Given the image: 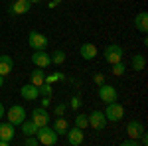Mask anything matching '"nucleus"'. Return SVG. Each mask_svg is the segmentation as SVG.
<instances>
[{
	"instance_id": "dca6fc26",
	"label": "nucleus",
	"mask_w": 148,
	"mask_h": 146,
	"mask_svg": "<svg viewBox=\"0 0 148 146\" xmlns=\"http://www.w3.org/2000/svg\"><path fill=\"white\" fill-rule=\"evenodd\" d=\"M134 28H136L138 32H142V34L148 32V14L146 12H138L136 14V18H134Z\"/></svg>"
},
{
	"instance_id": "412c9836",
	"label": "nucleus",
	"mask_w": 148,
	"mask_h": 146,
	"mask_svg": "<svg viewBox=\"0 0 148 146\" xmlns=\"http://www.w3.org/2000/svg\"><path fill=\"white\" fill-rule=\"evenodd\" d=\"M20 126H22L24 136H32V134H36V132H38V128H40V126H38V124H36L32 119H30V121H24Z\"/></svg>"
},
{
	"instance_id": "a878e982",
	"label": "nucleus",
	"mask_w": 148,
	"mask_h": 146,
	"mask_svg": "<svg viewBox=\"0 0 148 146\" xmlns=\"http://www.w3.org/2000/svg\"><path fill=\"white\" fill-rule=\"evenodd\" d=\"M38 89H40V95H47V97H49V95H51V83H46V81H44Z\"/></svg>"
},
{
	"instance_id": "1a4fd4ad",
	"label": "nucleus",
	"mask_w": 148,
	"mask_h": 146,
	"mask_svg": "<svg viewBox=\"0 0 148 146\" xmlns=\"http://www.w3.org/2000/svg\"><path fill=\"white\" fill-rule=\"evenodd\" d=\"M32 63H34L36 67H42V69H47L51 65V57L47 53L46 49H38L32 53Z\"/></svg>"
},
{
	"instance_id": "bb28decb",
	"label": "nucleus",
	"mask_w": 148,
	"mask_h": 146,
	"mask_svg": "<svg viewBox=\"0 0 148 146\" xmlns=\"http://www.w3.org/2000/svg\"><path fill=\"white\" fill-rule=\"evenodd\" d=\"M24 144H26V146H38L40 142H38L36 134H32V136H24Z\"/></svg>"
},
{
	"instance_id": "f3484780",
	"label": "nucleus",
	"mask_w": 148,
	"mask_h": 146,
	"mask_svg": "<svg viewBox=\"0 0 148 146\" xmlns=\"http://www.w3.org/2000/svg\"><path fill=\"white\" fill-rule=\"evenodd\" d=\"M14 124L10 123H0V140H10L12 142V138H14Z\"/></svg>"
},
{
	"instance_id": "6e6552de",
	"label": "nucleus",
	"mask_w": 148,
	"mask_h": 146,
	"mask_svg": "<svg viewBox=\"0 0 148 146\" xmlns=\"http://www.w3.org/2000/svg\"><path fill=\"white\" fill-rule=\"evenodd\" d=\"M65 136H67V144L69 146H79L83 144V140H85V134H83V128H79V126H69L67 132H65Z\"/></svg>"
},
{
	"instance_id": "473e14b6",
	"label": "nucleus",
	"mask_w": 148,
	"mask_h": 146,
	"mask_svg": "<svg viewBox=\"0 0 148 146\" xmlns=\"http://www.w3.org/2000/svg\"><path fill=\"white\" fill-rule=\"evenodd\" d=\"M10 144V140H0V146H8Z\"/></svg>"
},
{
	"instance_id": "7c9ffc66",
	"label": "nucleus",
	"mask_w": 148,
	"mask_h": 146,
	"mask_svg": "<svg viewBox=\"0 0 148 146\" xmlns=\"http://www.w3.org/2000/svg\"><path fill=\"white\" fill-rule=\"evenodd\" d=\"M95 81H97L99 85H101V83H105V79H103V75H101V73H97V75H95Z\"/></svg>"
},
{
	"instance_id": "0eeeda50",
	"label": "nucleus",
	"mask_w": 148,
	"mask_h": 146,
	"mask_svg": "<svg viewBox=\"0 0 148 146\" xmlns=\"http://www.w3.org/2000/svg\"><path fill=\"white\" fill-rule=\"evenodd\" d=\"M87 121H89V126L95 128V130H103L105 126H107V117H105V112L103 111H93L87 114Z\"/></svg>"
},
{
	"instance_id": "9d476101",
	"label": "nucleus",
	"mask_w": 148,
	"mask_h": 146,
	"mask_svg": "<svg viewBox=\"0 0 148 146\" xmlns=\"http://www.w3.org/2000/svg\"><path fill=\"white\" fill-rule=\"evenodd\" d=\"M30 8H32V2L30 0H14L10 4V8H8V14H12V16L26 14V12H30Z\"/></svg>"
},
{
	"instance_id": "393cba45",
	"label": "nucleus",
	"mask_w": 148,
	"mask_h": 146,
	"mask_svg": "<svg viewBox=\"0 0 148 146\" xmlns=\"http://www.w3.org/2000/svg\"><path fill=\"white\" fill-rule=\"evenodd\" d=\"M65 111H67V105H65V103H57L56 107H53L56 117H63V114H65Z\"/></svg>"
},
{
	"instance_id": "cd10ccee",
	"label": "nucleus",
	"mask_w": 148,
	"mask_h": 146,
	"mask_svg": "<svg viewBox=\"0 0 148 146\" xmlns=\"http://www.w3.org/2000/svg\"><path fill=\"white\" fill-rule=\"evenodd\" d=\"M69 107H71L73 111H77V109L81 107V99H79V97H73V99L69 101Z\"/></svg>"
},
{
	"instance_id": "39448f33",
	"label": "nucleus",
	"mask_w": 148,
	"mask_h": 146,
	"mask_svg": "<svg viewBox=\"0 0 148 146\" xmlns=\"http://www.w3.org/2000/svg\"><path fill=\"white\" fill-rule=\"evenodd\" d=\"M123 56H125V49H123L119 44H109L107 47H105V61L111 63V65L123 61Z\"/></svg>"
},
{
	"instance_id": "2f4dec72",
	"label": "nucleus",
	"mask_w": 148,
	"mask_h": 146,
	"mask_svg": "<svg viewBox=\"0 0 148 146\" xmlns=\"http://www.w3.org/2000/svg\"><path fill=\"white\" fill-rule=\"evenodd\" d=\"M4 112H6V111H4V105H2V103H0V119H2V117H4Z\"/></svg>"
},
{
	"instance_id": "6ab92c4d",
	"label": "nucleus",
	"mask_w": 148,
	"mask_h": 146,
	"mask_svg": "<svg viewBox=\"0 0 148 146\" xmlns=\"http://www.w3.org/2000/svg\"><path fill=\"white\" fill-rule=\"evenodd\" d=\"M44 81H46V73H44V69H42V67H36L34 71L30 73V83H34L36 87H40Z\"/></svg>"
},
{
	"instance_id": "f03ea898",
	"label": "nucleus",
	"mask_w": 148,
	"mask_h": 146,
	"mask_svg": "<svg viewBox=\"0 0 148 146\" xmlns=\"http://www.w3.org/2000/svg\"><path fill=\"white\" fill-rule=\"evenodd\" d=\"M105 117H107L109 123H119V121H123V117H125V107H123L121 103H116V101L107 103Z\"/></svg>"
},
{
	"instance_id": "4468645a",
	"label": "nucleus",
	"mask_w": 148,
	"mask_h": 146,
	"mask_svg": "<svg viewBox=\"0 0 148 146\" xmlns=\"http://www.w3.org/2000/svg\"><path fill=\"white\" fill-rule=\"evenodd\" d=\"M32 121H34L38 126H44V124H49V114L44 107H38L32 111Z\"/></svg>"
},
{
	"instance_id": "2eb2a0df",
	"label": "nucleus",
	"mask_w": 148,
	"mask_h": 146,
	"mask_svg": "<svg viewBox=\"0 0 148 146\" xmlns=\"http://www.w3.org/2000/svg\"><path fill=\"white\" fill-rule=\"evenodd\" d=\"M12 69H14V59H12L10 56H6V53H2V56H0V75H2V77L10 75Z\"/></svg>"
},
{
	"instance_id": "f704fd0d",
	"label": "nucleus",
	"mask_w": 148,
	"mask_h": 146,
	"mask_svg": "<svg viewBox=\"0 0 148 146\" xmlns=\"http://www.w3.org/2000/svg\"><path fill=\"white\" fill-rule=\"evenodd\" d=\"M30 2H32V4H38V2H42V0H30Z\"/></svg>"
},
{
	"instance_id": "c85d7f7f",
	"label": "nucleus",
	"mask_w": 148,
	"mask_h": 146,
	"mask_svg": "<svg viewBox=\"0 0 148 146\" xmlns=\"http://www.w3.org/2000/svg\"><path fill=\"white\" fill-rule=\"evenodd\" d=\"M121 144L123 146H138V138H128V140H123Z\"/></svg>"
},
{
	"instance_id": "f8f14e48",
	"label": "nucleus",
	"mask_w": 148,
	"mask_h": 146,
	"mask_svg": "<svg viewBox=\"0 0 148 146\" xmlns=\"http://www.w3.org/2000/svg\"><path fill=\"white\" fill-rule=\"evenodd\" d=\"M142 132H144V124H142V121H138V119L128 121V124H126V134L130 136V138H138Z\"/></svg>"
},
{
	"instance_id": "4be33fe9",
	"label": "nucleus",
	"mask_w": 148,
	"mask_h": 146,
	"mask_svg": "<svg viewBox=\"0 0 148 146\" xmlns=\"http://www.w3.org/2000/svg\"><path fill=\"white\" fill-rule=\"evenodd\" d=\"M49 57H51V63H53V65H61V63L67 59V53H65L63 49H56L53 53H49Z\"/></svg>"
},
{
	"instance_id": "423d86ee",
	"label": "nucleus",
	"mask_w": 148,
	"mask_h": 146,
	"mask_svg": "<svg viewBox=\"0 0 148 146\" xmlns=\"http://www.w3.org/2000/svg\"><path fill=\"white\" fill-rule=\"evenodd\" d=\"M97 95H99V99H101L105 105H107V103H113V101H119V91L114 89L113 85H107V83H101V85H99Z\"/></svg>"
},
{
	"instance_id": "72a5a7b5",
	"label": "nucleus",
	"mask_w": 148,
	"mask_h": 146,
	"mask_svg": "<svg viewBox=\"0 0 148 146\" xmlns=\"http://www.w3.org/2000/svg\"><path fill=\"white\" fill-rule=\"evenodd\" d=\"M2 85H4V77L0 75V89H2Z\"/></svg>"
},
{
	"instance_id": "9b49d317",
	"label": "nucleus",
	"mask_w": 148,
	"mask_h": 146,
	"mask_svg": "<svg viewBox=\"0 0 148 146\" xmlns=\"http://www.w3.org/2000/svg\"><path fill=\"white\" fill-rule=\"evenodd\" d=\"M20 95H22L24 101H36V99H40V89L36 87L34 83H28V85H22Z\"/></svg>"
},
{
	"instance_id": "7ed1b4c3",
	"label": "nucleus",
	"mask_w": 148,
	"mask_h": 146,
	"mask_svg": "<svg viewBox=\"0 0 148 146\" xmlns=\"http://www.w3.org/2000/svg\"><path fill=\"white\" fill-rule=\"evenodd\" d=\"M28 45L38 51V49H47V45H49V40H47V36H44L42 32H36L32 30L30 34H28Z\"/></svg>"
},
{
	"instance_id": "a211bd4d",
	"label": "nucleus",
	"mask_w": 148,
	"mask_h": 146,
	"mask_svg": "<svg viewBox=\"0 0 148 146\" xmlns=\"http://www.w3.org/2000/svg\"><path fill=\"white\" fill-rule=\"evenodd\" d=\"M51 128L57 132V136H61V134H65V132H67L69 123L63 119V117H56V121H53V126H51Z\"/></svg>"
},
{
	"instance_id": "f257e3e1",
	"label": "nucleus",
	"mask_w": 148,
	"mask_h": 146,
	"mask_svg": "<svg viewBox=\"0 0 148 146\" xmlns=\"http://www.w3.org/2000/svg\"><path fill=\"white\" fill-rule=\"evenodd\" d=\"M36 138H38V142L40 144H46V146H56L57 144V132L51 128V126H47V124H44V126H40L38 128V132H36Z\"/></svg>"
},
{
	"instance_id": "c756f323",
	"label": "nucleus",
	"mask_w": 148,
	"mask_h": 146,
	"mask_svg": "<svg viewBox=\"0 0 148 146\" xmlns=\"http://www.w3.org/2000/svg\"><path fill=\"white\" fill-rule=\"evenodd\" d=\"M49 103H51V99H49L47 95H44V99H42V107H44V109H47V107H49Z\"/></svg>"
},
{
	"instance_id": "aec40b11",
	"label": "nucleus",
	"mask_w": 148,
	"mask_h": 146,
	"mask_svg": "<svg viewBox=\"0 0 148 146\" xmlns=\"http://www.w3.org/2000/svg\"><path fill=\"white\" fill-rule=\"evenodd\" d=\"M130 65L134 71H142V69L146 67V57L142 56V53H134L132 59H130Z\"/></svg>"
},
{
	"instance_id": "b1692460",
	"label": "nucleus",
	"mask_w": 148,
	"mask_h": 146,
	"mask_svg": "<svg viewBox=\"0 0 148 146\" xmlns=\"http://www.w3.org/2000/svg\"><path fill=\"white\" fill-rule=\"evenodd\" d=\"M125 71H126V67H125V63H123V61L113 63V75H116V77H119V75H123Z\"/></svg>"
},
{
	"instance_id": "20e7f679",
	"label": "nucleus",
	"mask_w": 148,
	"mask_h": 146,
	"mask_svg": "<svg viewBox=\"0 0 148 146\" xmlns=\"http://www.w3.org/2000/svg\"><path fill=\"white\" fill-rule=\"evenodd\" d=\"M6 114V119H8V123L14 124V126H20V124L26 121V109H24L22 105H12L8 112H4Z\"/></svg>"
},
{
	"instance_id": "ddd939ff",
	"label": "nucleus",
	"mask_w": 148,
	"mask_h": 146,
	"mask_svg": "<svg viewBox=\"0 0 148 146\" xmlns=\"http://www.w3.org/2000/svg\"><path fill=\"white\" fill-rule=\"evenodd\" d=\"M97 45L95 44H89V42H85V44L79 47V56L85 59V61H93L95 57H97Z\"/></svg>"
},
{
	"instance_id": "5701e85b",
	"label": "nucleus",
	"mask_w": 148,
	"mask_h": 146,
	"mask_svg": "<svg viewBox=\"0 0 148 146\" xmlns=\"http://www.w3.org/2000/svg\"><path fill=\"white\" fill-rule=\"evenodd\" d=\"M75 126H79V128H87L89 126V121H87V114H83V112H79L77 117H75Z\"/></svg>"
}]
</instances>
